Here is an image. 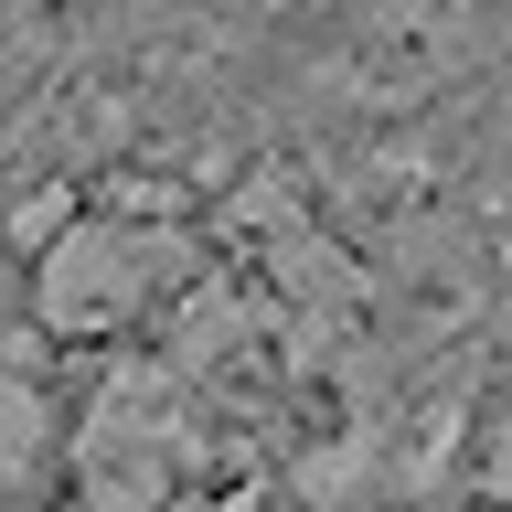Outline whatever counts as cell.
Wrapping results in <instances>:
<instances>
[{
	"label": "cell",
	"mask_w": 512,
	"mask_h": 512,
	"mask_svg": "<svg viewBox=\"0 0 512 512\" xmlns=\"http://www.w3.org/2000/svg\"><path fill=\"white\" fill-rule=\"evenodd\" d=\"M192 278V235L171 224H128V214H64L43 246H32V331H64V342H107L128 320H150L171 288Z\"/></svg>",
	"instance_id": "obj_1"
},
{
	"label": "cell",
	"mask_w": 512,
	"mask_h": 512,
	"mask_svg": "<svg viewBox=\"0 0 512 512\" xmlns=\"http://www.w3.org/2000/svg\"><path fill=\"white\" fill-rule=\"evenodd\" d=\"M64 459V406L43 395V374H22V352H0V502L43 491Z\"/></svg>",
	"instance_id": "obj_2"
}]
</instances>
